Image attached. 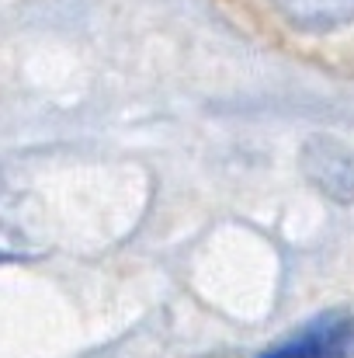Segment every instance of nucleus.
Returning <instances> with one entry per match:
<instances>
[{
  "label": "nucleus",
  "mask_w": 354,
  "mask_h": 358,
  "mask_svg": "<svg viewBox=\"0 0 354 358\" xmlns=\"http://www.w3.org/2000/svg\"><path fill=\"white\" fill-rule=\"evenodd\" d=\"M302 171L330 202H354V153L341 139L313 136L302 146Z\"/></svg>",
  "instance_id": "1"
},
{
  "label": "nucleus",
  "mask_w": 354,
  "mask_h": 358,
  "mask_svg": "<svg viewBox=\"0 0 354 358\" xmlns=\"http://www.w3.org/2000/svg\"><path fill=\"white\" fill-rule=\"evenodd\" d=\"M351 338V324L344 317H323L302 331H295L288 341L274 345L264 358H334Z\"/></svg>",
  "instance_id": "2"
},
{
  "label": "nucleus",
  "mask_w": 354,
  "mask_h": 358,
  "mask_svg": "<svg viewBox=\"0 0 354 358\" xmlns=\"http://www.w3.org/2000/svg\"><path fill=\"white\" fill-rule=\"evenodd\" d=\"M274 7L306 31H330L354 21V0H274Z\"/></svg>",
  "instance_id": "3"
}]
</instances>
